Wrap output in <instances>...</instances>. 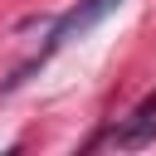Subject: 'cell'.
<instances>
[{"label":"cell","instance_id":"obj_1","mask_svg":"<svg viewBox=\"0 0 156 156\" xmlns=\"http://www.w3.org/2000/svg\"><path fill=\"white\" fill-rule=\"evenodd\" d=\"M112 10H122V0H78L73 10H63L58 20H54V29H49V44H44V54L39 58H49L54 49H63V44H73V39H83L93 24H102Z\"/></svg>","mask_w":156,"mask_h":156},{"label":"cell","instance_id":"obj_2","mask_svg":"<svg viewBox=\"0 0 156 156\" xmlns=\"http://www.w3.org/2000/svg\"><path fill=\"white\" fill-rule=\"evenodd\" d=\"M151 141H156V93H146L136 102V112L127 122H117V132H112V146H122V151H141Z\"/></svg>","mask_w":156,"mask_h":156}]
</instances>
